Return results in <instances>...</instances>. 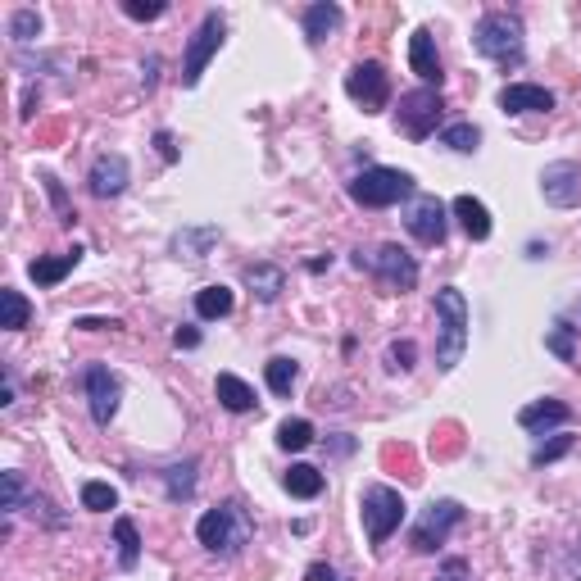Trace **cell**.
I'll list each match as a JSON object with an SVG mask.
<instances>
[{
	"instance_id": "1",
	"label": "cell",
	"mask_w": 581,
	"mask_h": 581,
	"mask_svg": "<svg viewBox=\"0 0 581 581\" xmlns=\"http://www.w3.org/2000/svg\"><path fill=\"white\" fill-rule=\"evenodd\" d=\"M436 327H441V336H436V368L454 373L463 350H468V300H463L459 286L436 291Z\"/></svg>"
},
{
	"instance_id": "2",
	"label": "cell",
	"mask_w": 581,
	"mask_h": 581,
	"mask_svg": "<svg viewBox=\"0 0 581 581\" xmlns=\"http://www.w3.org/2000/svg\"><path fill=\"white\" fill-rule=\"evenodd\" d=\"M473 46H477V55H486V60L513 69V64H522V55H527L522 19H518V14H509V10L482 14V23H477V32H473Z\"/></svg>"
},
{
	"instance_id": "3",
	"label": "cell",
	"mask_w": 581,
	"mask_h": 581,
	"mask_svg": "<svg viewBox=\"0 0 581 581\" xmlns=\"http://www.w3.org/2000/svg\"><path fill=\"white\" fill-rule=\"evenodd\" d=\"M196 536L209 554L232 559V554H241V545L255 536V527H250V513L241 509V504H218V509H209L205 518L196 522Z\"/></svg>"
},
{
	"instance_id": "4",
	"label": "cell",
	"mask_w": 581,
	"mask_h": 581,
	"mask_svg": "<svg viewBox=\"0 0 581 581\" xmlns=\"http://www.w3.org/2000/svg\"><path fill=\"white\" fill-rule=\"evenodd\" d=\"M414 196V173L404 168H364L359 178H350V200L364 209H386V205H400V200Z\"/></svg>"
},
{
	"instance_id": "5",
	"label": "cell",
	"mask_w": 581,
	"mask_h": 581,
	"mask_svg": "<svg viewBox=\"0 0 581 581\" xmlns=\"http://www.w3.org/2000/svg\"><path fill=\"white\" fill-rule=\"evenodd\" d=\"M355 264L368 268V273H373L377 282H386L391 291H414V286H418V259L409 255L404 246H395V241H386V246L368 250V255L359 250Z\"/></svg>"
},
{
	"instance_id": "6",
	"label": "cell",
	"mask_w": 581,
	"mask_h": 581,
	"mask_svg": "<svg viewBox=\"0 0 581 581\" xmlns=\"http://www.w3.org/2000/svg\"><path fill=\"white\" fill-rule=\"evenodd\" d=\"M359 509H364V532L373 545L391 541V532H400L404 522V495L391 491V486H368L364 500H359Z\"/></svg>"
},
{
	"instance_id": "7",
	"label": "cell",
	"mask_w": 581,
	"mask_h": 581,
	"mask_svg": "<svg viewBox=\"0 0 581 581\" xmlns=\"http://www.w3.org/2000/svg\"><path fill=\"white\" fill-rule=\"evenodd\" d=\"M459 522H463V504L459 500H432L423 509V518L414 522V536H409V541H414L418 554H436L445 541H450V532L459 527Z\"/></svg>"
},
{
	"instance_id": "8",
	"label": "cell",
	"mask_w": 581,
	"mask_h": 581,
	"mask_svg": "<svg viewBox=\"0 0 581 581\" xmlns=\"http://www.w3.org/2000/svg\"><path fill=\"white\" fill-rule=\"evenodd\" d=\"M441 91L436 87H418L409 91V96H400V114H395V123H400L404 137L414 141H427L436 132V123H441Z\"/></svg>"
},
{
	"instance_id": "9",
	"label": "cell",
	"mask_w": 581,
	"mask_h": 581,
	"mask_svg": "<svg viewBox=\"0 0 581 581\" xmlns=\"http://www.w3.org/2000/svg\"><path fill=\"white\" fill-rule=\"evenodd\" d=\"M345 96L355 100L364 114H382L386 100H391V73L382 69L377 60H364L345 73Z\"/></svg>"
},
{
	"instance_id": "10",
	"label": "cell",
	"mask_w": 581,
	"mask_h": 581,
	"mask_svg": "<svg viewBox=\"0 0 581 581\" xmlns=\"http://www.w3.org/2000/svg\"><path fill=\"white\" fill-rule=\"evenodd\" d=\"M223 37H227L223 14H218V10H209L205 19H200L196 37L187 41V60H182V87H196V82H200V73H205V64L214 60V55H218V46H223Z\"/></svg>"
},
{
	"instance_id": "11",
	"label": "cell",
	"mask_w": 581,
	"mask_h": 581,
	"mask_svg": "<svg viewBox=\"0 0 581 581\" xmlns=\"http://www.w3.org/2000/svg\"><path fill=\"white\" fill-rule=\"evenodd\" d=\"M541 196H545V205H554V209L581 205V164H572V159L545 164L541 168Z\"/></svg>"
},
{
	"instance_id": "12",
	"label": "cell",
	"mask_w": 581,
	"mask_h": 581,
	"mask_svg": "<svg viewBox=\"0 0 581 581\" xmlns=\"http://www.w3.org/2000/svg\"><path fill=\"white\" fill-rule=\"evenodd\" d=\"M450 209L441 205L436 196H414V205H409V214H404V227L414 232V241H423V246H441L445 241V227H450Z\"/></svg>"
},
{
	"instance_id": "13",
	"label": "cell",
	"mask_w": 581,
	"mask_h": 581,
	"mask_svg": "<svg viewBox=\"0 0 581 581\" xmlns=\"http://www.w3.org/2000/svg\"><path fill=\"white\" fill-rule=\"evenodd\" d=\"M119 400H123L119 377L109 373L105 364H91L87 368V404H91V418H96L100 427H109V423H114V414H119Z\"/></svg>"
},
{
	"instance_id": "14",
	"label": "cell",
	"mask_w": 581,
	"mask_h": 581,
	"mask_svg": "<svg viewBox=\"0 0 581 581\" xmlns=\"http://www.w3.org/2000/svg\"><path fill=\"white\" fill-rule=\"evenodd\" d=\"M128 178H132V168L123 155H100L96 164H91V196L96 200H114L128 191Z\"/></svg>"
},
{
	"instance_id": "15",
	"label": "cell",
	"mask_w": 581,
	"mask_h": 581,
	"mask_svg": "<svg viewBox=\"0 0 581 581\" xmlns=\"http://www.w3.org/2000/svg\"><path fill=\"white\" fill-rule=\"evenodd\" d=\"M500 109L504 114H550L554 91L536 87V82H509V87L500 91Z\"/></svg>"
},
{
	"instance_id": "16",
	"label": "cell",
	"mask_w": 581,
	"mask_h": 581,
	"mask_svg": "<svg viewBox=\"0 0 581 581\" xmlns=\"http://www.w3.org/2000/svg\"><path fill=\"white\" fill-rule=\"evenodd\" d=\"M409 69L423 78V87H436L441 91V82H445V73H441V55H436V41H432V32L427 28H418L414 37H409Z\"/></svg>"
},
{
	"instance_id": "17",
	"label": "cell",
	"mask_w": 581,
	"mask_h": 581,
	"mask_svg": "<svg viewBox=\"0 0 581 581\" xmlns=\"http://www.w3.org/2000/svg\"><path fill=\"white\" fill-rule=\"evenodd\" d=\"M568 423H572V404H563V400H536L518 414L522 432H536V436H545L550 427H568Z\"/></svg>"
},
{
	"instance_id": "18",
	"label": "cell",
	"mask_w": 581,
	"mask_h": 581,
	"mask_svg": "<svg viewBox=\"0 0 581 581\" xmlns=\"http://www.w3.org/2000/svg\"><path fill=\"white\" fill-rule=\"evenodd\" d=\"M218 237H223V232H218L214 223H205V227H182V232H173V241H168V246H173V255H178V259H205L209 250H214Z\"/></svg>"
},
{
	"instance_id": "19",
	"label": "cell",
	"mask_w": 581,
	"mask_h": 581,
	"mask_svg": "<svg viewBox=\"0 0 581 581\" xmlns=\"http://www.w3.org/2000/svg\"><path fill=\"white\" fill-rule=\"evenodd\" d=\"M450 214L459 218L463 232H468L473 241H486V237H491V209H486L477 196H459V200L450 205Z\"/></svg>"
},
{
	"instance_id": "20",
	"label": "cell",
	"mask_w": 581,
	"mask_h": 581,
	"mask_svg": "<svg viewBox=\"0 0 581 581\" xmlns=\"http://www.w3.org/2000/svg\"><path fill=\"white\" fill-rule=\"evenodd\" d=\"M214 391H218V404H223L227 414H250V409L259 404L255 391H250V382H241L237 373H218Z\"/></svg>"
},
{
	"instance_id": "21",
	"label": "cell",
	"mask_w": 581,
	"mask_h": 581,
	"mask_svg": "<svg viewBox=\"0 0 581 581\" xmlns=\"http://www.w3.org/2000/svg\"><path fill=\"white\" fill-rule=\"evenodd\" d=\"M246 286L255 291L264 305H273L277 296L286 291V268H277V264H250L246 268Z\"/></svg>"
},
{
	"instance_id": "22",
	"label": "cell",
	"mask_w": 581,
	"mask_h": 581,
	"mask_svg": "<svg viewBox=\"0 0 581 581\" xmlns=\"http://www.w3.org/2000/svg\"><path fill=\"white\" fill-rule=\"evenodd\" d=\"M341 28V5H332V0H318V5H309L305 10V37L314 41V46H323L332 32Z\"/></svg>"
},
{
	"instance_id": "23",
	"label": "cell",
	"mask_w": 581,
	"mask_h": 581,
	"mask_svg": "<svg viewBox=\"0 0 581 581\" xmlns=\"http://www.w3.org/2000/svg\"><path fill=\"white\" fill-rule=\"evenodd\" d=\"M78 259H82V250L73 246L69 255H50V259H32L28 264V273H32V282L37 286H55V282H64V277L78 268Z\"/></svg>"
},
{
	"instance_id": "24",
	"label": "cell",
	"mask_w": 581,
	"mask_h": 581,
	"mask_svg": "<svg viewBox=\"0 0 581 581\" xmlns=\"http://www.w3.org/2000/svg\"><path fill=\"white\" fill-rule=\"evenodd\" d=\"M232 305H237V296H232L223 282L200 286V291H196V314L205 318V323H214V318H227V314H232Z\"/></svg>"
},
{
	"instance_id": "25",
	"label": "cell",
	"mask_w": 581,
	"mask_h": 581,
	"mask_svg": "<svg viewBox=\"0 0 581 581\" xmlns=\"http://www.w3.org/2000/svg\"><path fill=\"white\" fill-rule=\"evenodd\" d=\"M282 486L296 495V500H314V495H323V473H318L314 463H291Z\"/></svg>"
},
{
	"instance_id": "26",
	"label": "cell",
	"mask_w": 581,
	"mask_h": 581,
	"mask_svg": "<svg viewBox=\"0 0 581 581\" xmlns=\"http://www.w3.org/2000/svg\"><path fill=\"white\" fill-rule=\"evenodd\" d=\"M114 545H119V568L132 572L141 563V532L132 518H119L114 522Z\"/></svg>"
},
{
	"instance_id": "27",
	"label": "cell",
	"mask_w": 581,
	"mask_h": 581,
	"mask_svg": "<svg viewBox=\"0 0 581 581\" xmlns=\"http://www.w3.org/2000/svg\"><path fill=\"white\" fill-rule=\"evenodd\" d=\"M164 491H168V500H173V504L191 500V495H196V459L164 468Z\"/></svg>"
},
{
	"instance_id": "28",
	"label": "cell",
	"mask_w": 581,
	"mask_h": 581,
	"mask_svg": "<svg viewBox=\"0 0 581 581\" xmlns=\"http://www.w3.org/2000/svg\"><path fill=\"white\" fill-rule=\"evenodd\" d=\"M32 318V305L23 291H14V286H5L0 291V327H10V332H23Z\"/></svg>"
},
{
	"instance_id": "29",
	"label": "cell",
	"mask_w": 581,
	"mask_h": 581,
	"mask_svg": "<svg viewBox=\"0 0 581 581\" xmlns=\"http://www.w3.org/2000/svg\"><path fill=\"white\" fill-rule=\"evenodd\" d=\"M264 377H268V391H273V395H291V386H296L300 368H296V359L277 355V359H268V364H264Z\"/></svg>"
},
{
	"instance_id": "30",
	"label": "cell",
	"mask_w": 581,
	"mask_h": 581,
	"mask_svg": "<svg viewBox=\"0 0 581 581\" xmlns=\"http://www.w3.org/2000/svg\"><path fill=\"white\" fill-rule=\"evenodd\" d=\"M277 445H282V450H309V445H314V423H309V418H286V423L277 427Z\"/></svg>"
},
{
	"instance_id": "31",
	"label": "cell",
	"mask_w": 581,
	"mask_h": 581,
	"mask_svg": "<svg viewBox=\"0 0 581 581\" xmlns=\"http://www.w3.org/2000/svg\"><path fill=\"white\" fill-rule=\"evenodd\" d=\"M82 509H91V513L119 509V491L109 482H82Z\"/></svg>"
},
{
	"instance_id": "32",
	"label": "cell",
	"mask_w": 581,
	"mask_h": 581,
	"mask_svg": "<svg viewBox=\"0 0 581 581\" xmlns=\"http://www.w3.org/2000/svg\"><path fill=\"white\" fill-rule=\"evenodd\" d=\"M441 141L450 150H459V155H477V146H482V132H477L473 123H450V128L441 132Z\"/></svg>"
},
{
	"instance_id": "33",
	"label": "cell",
	"mask_w": 581,
	"mask_h": 581,
	"mask_svg": "<svg viewBox=\"0 0 581 581\" xmlns=\"http://www.w3.org/2000/svg\"><path fill=\"white\" fill-rule=\"evenodd\" d=\"M10 37L19 41V46L37 41V37H41V14H37V10H14V19H10Z\"/></svg>"
},
{
	"instance_id": "34",
	"label": "cell",
	"mask_w": 581,
	"mask_h": 581,
	"mask_svg": "<svg viewBox=\"0 0 581 581\" xmlns=\"http://www.w3.org/2000/svg\"><path fill=\"white\" fill-rule=\"evenodd\" d=\"M572 336H577V327L554 323V332L545 336V350H554V355H559L563 364H572V359H577V345H572Z\"/></svg>"
},
{
	"instance_id": "35",
	"label": "cell",
	"mask_w": 581,
	"mask_h": 581,
	"mask_svg": "<svg viewBox=\"0 0 581 581\" xmlns=\"http://www.w3.org/2000/svg\"><path fill=\"white\" fill-rule=\"evenodd\" d=\"M28 482H23V473H5V500H0V509H5V518L10 513H19L23 504H28Z\"/></svg>"
},
{
	"instance_id": "36",
	"label": "cell",
	"mask_w": 581,
	"mask_h": 581,
	"mask_svg": "<svg viewBox=\"0 0 581 581\" xmlns=\"http://www.w3.org/2000/svg\"><path fill=\"white\" fill-rule=\"evenodd\" d=\"M41 187H46V196H50V205H55V214H60V223H69L73 227V205H69V196H64V182L60 178H50V173H41Z\"/></svg>"
},
{
	"instance_id": "37",
	"label": "cell",
	"mask_w": 581,
	"mask_h": 581,
	"mask_svg": "<svg viewBox=\"0 0 581 581\" xmlns=\"http://www.w3.org/2000/svg\"><path fill=\"white\" fill-rule=\"evenodd\" d=\"M123 14H128V19H137V23H150V19H164L168 14V5L164 0H123Z\"/></svg>"
},
{
	"instance_id": "38",
	"label": "cell",
	"mask_w": 581,
	"mask_h": 581,
	"mask_svg": "<svg viewBox=\"0 0 581 581\" xmlns=\"http://www.w3.org/2000/svg\"><path fill=\"white\" fill-rule=\"evenodd\" d=\"M572 450V436H554V441H545V445H536V454H532V463L536 468H545V463H554V459H563V454Z\"/></svg>"
},
{
	"instance_id": "39",
	"label": "cell",
	"mask_w": 581,
	"mask_h": 581,
	"mask_svg": "<svg viewBox=\"0 0 581 581\" xmlns=\"http://www.w3.org/2000/svg\"><path fill=\"white\" fill-rule=\"evenodd\" d=\"M418 359V345L414 341H395L391 345V368H414Z\"/></svg>"
},
{
	"instance_id": "40",
	"label": "cell",
	"mask_w": 581,
	"mask_h": 581,
	"mask_svg": "<svg viewBox=\"0 0 581 581\" xmlns=\"http://www.w3.org/2000/svg\"><path fill=\"white\" fill-rule=\"evenodd\" d=\"M73 327H82V332H105V327H109V332H114V327H123V323H119V318H78Z\"/></svg>"
},
{
	"instance_id": "41",
	"label": "cell",
	"mask_w": 581,
	"mask_h": 581,
	"mask_svg": "<svg viewBox=\"0 0 581 581\" xmlns=\"http://www.w3.org/2000/svg\"><path fill=\"white\" fill-rule=\"evenodd\" d=\"M173 341H178V350H196L200 332H196V327H178V332H173Z\"/></svg>"
},
{
	"instance_id": "42",
	"label": "cell",
	"mask_w": 581,
	"mask_h": 581,
	"mask_svg": "<svg viewBox=\"0 0 581 581\" xmlns=\"http://www.w3.org/2000/svg\"><path fill=\"white\" fill-rule=\"evenodd\" d=\"M155 146H159V155H164V164H173V159H178V146H173V137H168V132H155Z\"/></svg>"
},
{
	"instance_id": "43",
	"label": "cell",
	"mask_w": 581,
	"mask_h": 581,
	"mask_svg": "<svg viewBox=\"0 0 581 581\" xmlns=\"http://www.w3.org/2000/svg\"><path fill=\"white\" fill-rule=\"evenodd\" d=\"M305 581H336V572H332V563H309V572H305Z\"/></svg>"
},
{
	"instance_id": "44",
	"label": "cell",
	"mask_w": 581,
	"mask_h": 581,
	"mask_svg": "<svg viewBox=\"0 0 581 581\" xmlns=\"http://www.w3.org/2000/svg\"><path fill=\"white\" fill-rule=\"evenodd\" d=\"M141 82H146V91H155V82H159V55H150V60H146V69H141Z\"/></svg>"
},
{
	"instance_id": "45",
	"label": "cell",
	"mask_w": 581,
	"mask_h": 581,
	"mask_svg": "<svg viewBox=\"0 0 581 581\" xmlns=\"http://www.w3.org/2000/svg\"><path fill=\"white\" fill-rule=\"evenodd\" d=\"M545 250H550V246H541V241H532V246H527V259H545Z\"/></svg>"
},
{
	"instance_id": "46",
	"label": "cell",
	"mask_w": 581,
	"mask_h": 581,
	"mask_svg": "<svg viewBox=\"0 0 581 581\" xmlns=\"http://www.w3.org/2000/svg\"><path fill=\"white\" fill-rule=\"evenodd\" d=\"M436 581H463V577H436Z\"/></svg>"
}]
</instances>
